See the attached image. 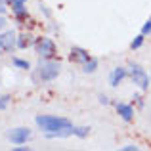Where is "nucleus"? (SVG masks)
Returning a JSON list of instances; mask_svg holds the SVG:
<instances>
[{"mask_svg":"<svg viewBox=\"0 0 151 151\" xmlns=\"http://www.w3.org/2000/svg\"><path fill=\"white\" fill-rule=\"evenodd\" d=\"M35 122L48 138H67L75 130V126L71 124L69 119L55 117V115H38L35 119Z\"/></svg>","mask_w":151,"mask_h":151,"instance_id":"nucleus-1","label":"nucleus"},{"mask_svg":"<svg viewBox=\"0 0 151 151\" xmlns=\"http://www.w3.org/2000/svg\"><path fill=\"white\" fill-rule=\"evenodd\" d=\"M35 50H37V54L40 55V58H44V59H50V58H54L55 55V44H54V40L48 37H40L37 42H35Z\"/></svg>","mask_w":151,"mask_h":151,"instance_id":"nucleus-3","label":"nucleus"},{"mask_svg":"<svg viewBox=\"0 0 151 151\" xmlns=\"http://www.w3.org/2000/svg\"><path fill=\"white\" fill-rule=\"evenodd\" d=\"M40 10L44 12V15H46V17H50V12H48V8H46V6H40Z\"/></svg>","mask_w":151,"mask_h":151,"instance_id":"nucleus-20","label":"nucleus"},{"mask_svg":"<svg viewBox=\"0 0 151 151\" xmlns=\"http://www.w3.org/2000/svg\"><path fill=\"white\" fill-rule=\"evenodd\" d=\"M130 78H132L134 84H138L142 90L149 88V75L145 73V69H142L138 63H132V65H130Z\"/></svg>","mask_w":151,"mask_h":151,"instance_id":"nucleus-4","label":"nucleus"},{"mask_svg":"<svg viewBox=\"0 0 151 151\" xmlns=\"http://www.w3.org/2000/svg\"><path fill=\"white\" fill-rule=\"evenodd\" d=\"M117 113L122 117V121H126V122H130L134 119V107L132 105H128V103H117Z\"/></svg>","mask_w":151,"mask_h":151,"instance_id":"nucleus-8","label":"nucleus"},{"mask_svg":"<svg viewBox=\"0 0 151 151\" xmlns=\"http://www.w3.org/2000/svg\"><path fill=\"white\" fill-rule=\"evenodd\" d=\"M69 58H71V61L81 63V65H82L84 61H88V59H90V55H88V52H86L84 48H78V46H75V48H71Z\"/></svg>","mask_w":151,"mask_h":151,"instance_id":"nucleus-7","label":"nucleus"},{"mask_svg":"<svg viewBox=\"0 0 151 151\" xmlns=\"http://www.w3.org/2000/svg\"><path fill=\"white\" fill-rule=\"evenodd\" d=\"M122 151H138V145H124Z\"/></svg>","mask_w":151,"mask_h":151,"instance_id":"nucleus-19","label":"nucleus"},{"mask_svg":"<svg viewBox=\"0 0 151 151\" xmlns=\"http://www.w3.org/2000/svg\"><path fill=\"white\" fill-rule=\"evenodd\" d=\"M149 81H151V73H149Z\"/></svg>","mask_w":151,"mask_h":151,"instance_id":"nucleus-22","label":"nucleus"},{"mask_svg":"<svg viewBox=\"0 0 151 151\" xmlns=\"http://www.w3.org/2000/svg\"><path fill=\"white\" fill-rule=\"evenodd\" d=\"M31 138V130L25 128V126H19V128H14L8 132V140L15 145H21V144H27V140Z\"/></svg>","mask_w":151,"mask_h":151,"instance_id":"nucleus-5","label":"nucleus"},{"mask_svg":"<svg viewBox=\"0 0 151 151\" xmlns=\"http://www.w3.org/2000/svg\"><path fill=\"white\" fill-rule=\"evenodd\" d=\"M6 12V8H4V0H0V14H4Z\"/></svg>","mask_w":151,"mask_h":151,"instance_id":"nucleus-21","label":"nucleus"},{"mask_svg":"<svg viewBox=\"0 0 151 151\" xmlns=\"http://www.w3.org/2000/svg\"><path fill=\"white\" fill-rule=\"evenodd\" d=\"M96 69H98V59H94V58H90L88 61H84V63H82V71H84L86 75L94 73Z\"/></svg>","mask_w":151,"mask_h":151,"instance_id":"nucleus-10","label":"nucleus"},{"mask_svg":"<svg viewBox=\"0 0 151 151\" xmlns=\"http://www.w3.org/2000/svg\"><path fill=\"white\" fill-rule=\"evenodd\" d=\"M100 103H103V105H107V103H109V98H107L105 94H100Z\"/></svg>","mask_w":151,"mask_h":151,"instance_id":"nucleus-18","label":"nucleus"},{"mask_svg":"<svg viewBox=\"0 0 151 151\" xmlns=\"http://www.w3.org/2000/svg\"><path fill=\"white\" fill-rule=\"evenodd\" d=\"M6 25H8L6 17H4V14H0V31H2V29H6Z\"/></svg>","mask_w":151,"mask_h":151,"instance_id":"nucleus-17","label":"nucleus"},{"mask_svg":"<svg viewBox=\"0 0 151 151\" xmlns=\"http://www.w3.org/2000/svg\"><path fill=\"white\" fill-rule=\"evenodd\" d=\"M142 35H151V17L144 23V27H142Z\"/></svg>","mask_w":151,"mask_h":151,"instance_id":"nucleus-15","label":"nucleus"},{"mask_svg":"<svg viewBox=\"0 0 151 151\" xmlns=\"http://www.w3.org/2000/svg\"><path fill=\"white\" fill-rule=\"evenodd\" d=\"M59 69H61V65H59V61H55V59H52V58L50 59H40L35 78H38V81H42V82H50L59 75Z\"/></svg>","mask_w":151,"mask_h":151,"instance_id":"nucleus-2","label":"nucleus"},{"mask_svg":"<svg viewBox=\"0 0 151 151\" xmlns=\"http://www.w3.org/2000/svg\"><path fill=\"white\" fill-rule=\"evenodd\" d=\"M73 134H75V136H78V138H86L90 134V126H75Z\"/></svg>","mask_w":151,"mask_h":151,"instance_id":"nucleus-12","label":"nucleus"},{"mask_svg":"<svg viewBox=\"0 0 151 151\" xmlns=\"http://www.w3.org/2000/svg\"><path fill=\"white\" fill-rule=\"evenodd\" d=\"M29 44H31V37H29V35H19V37H17V48L25 50Z\"/></svg>","mask_w":151,"mask_h":151,"instance_id":"nucleus-11","label":"nucleus"},{"mask_svg":"<svg viewBox=\"0 0 151 151\" xmlns=\"http://www.w3.org/2000/svg\"><path fill=\"white\" fill-rule=\"evenodd\" d=\"M0 54H2V48H0Z\"/></svg>","mask_w":151,"mask_h":151,"instance_id":"nucleus-23","label":"nucleus"},{"mask_svg":"<svg viewBox=\"0 0 151 151\" xmlns=\"http://www.w3.org/2000/svg\"><path fill=\"white\" fill-rule=\"evenodd\" d=\"M17 46V37H15L14 31H4L2 35H0V48L4 52H12Z\"/></svg>","mask_w":151,"mask_h":151,"instance_id":"nucleus-6","label":"nucleus"},{"mask_svg":"<svg viewBox=\"0 0 151 151\" xmlns=\"http://www.w3.org/2000/svg\"><path fill=\"white\" fill-rule=\"evenodd\" d=\"M124 77H126V69L124 67H115V69L111 71V75H109V84L111 86H119Z\"/></svg>","mask_w":151,"mask_h":151,"instance_id":"nucleus-9","label":"nucleus"},{"mask_svg":"<svg viewBox=\"0 0 151 151\" xmlns=\"http://www.w3.org/2000/svg\"><path fill=\"white\" fill-rule=\"evenodd\" d=\"M10 100H12L10 96H0V111H2V109H6V107H8V103H10Z\"/></svg>","mask_w":151,"mask_h":151,"instance_id":"nucleus-16","label":"nucleus"},{"mask_svg":"<svg viewBox=\"0 0 151 151\" xmlns=\"http://www.w3.org/2000/svg\"><path fill=\"white\" fill-rule=\"evenodd\" d=\"M144 37H145V35H138V37L130 42V48H132V50H138L142 44H144Z\"/></svg>","mask_w":151,"mask_h":151,"instance_id":"nucleus-13","label":"nucleus"},{"mask_svg":"<svg viewBox=\"0 0 151 151\" xmlns=\"http://www.w3.org/2000/svg\"><path fill=\"white\" fill-rule=\"evenodd\" d=\"M12 63H14L15 67H19V69H29V61H25V59H19V58H14L12 59Z\"/></svg>","mask_w":151,"mask_h":151,"instance_id":"nucleus-14","label":"nucleus"}]
</instances>
